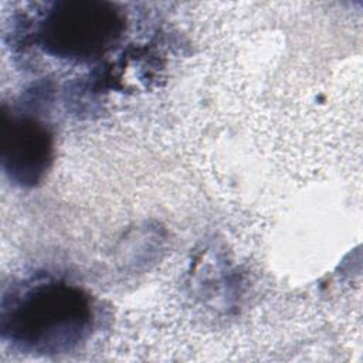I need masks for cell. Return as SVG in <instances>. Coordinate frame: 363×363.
Masks as SVG:
<instances>
[{"label":"cell","mask_w":363,"mask_h":363,"mask_svg":"<svg viewBox=\"0 0 363 363\" xmlns=\"http://www.w3.org/2000/svg\"><path fill=\"white\" fill-rule=\"evenodd\" d=\"M89 296L75 285L40 281L3 302L1 332L31 353H62L86 339L92 328Z\"/></svg>","instance_id":"1"},{"label":"cell","mask_w":363,"mask_h":363,"mask_svg":"<svg viewBox=\"0 0 363 363\" xmlns=\"http://www.w3.org/2000/svg\"><path fill=\"white\" fill-rule=\"evenodd\" d=\"M125 20L108 1L64 0L51 4L40 27L45 52L69 61H91L104 55L121 38Z\"/></svg>","instance_id":"2"},{"label":"cell","mask_w":363,"mask_h":363,"mask_svg":"<svg viewBox=\"0 0 363 363\" xmlns=\"http://www.w3.org/2000/svg\"><path fill=\"white\" fill-rule=\"evenodd\" d=\"M52 160V136L38 119L3 113L1 163L9 177L21 186H34Z\"/></svg>","instance_id":"3"}]
</instances>
